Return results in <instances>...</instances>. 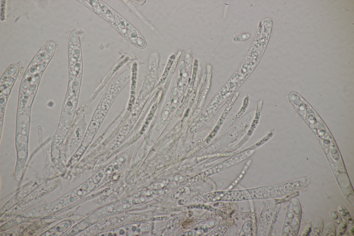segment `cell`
<instances>
[{"label":"cell","mask_w":354,"mask_h":236,"mask_svg":"<svg viewBox=\"0 0 354 236\" xmlns=\"http://www.w3.org/2000/svg\"><path fill=\"white\" fill-rule=\"evenodd\" d=\"M233 197L234 201L266 199L272 198V192L271 186H268L250 190L233 191Z\"/></svg>","instance_id":"cell-1"},{"label":"cell","mask_w":354,"mask_h":236,"mask_svg":"<svg viewBox=\"0 0 354 236\" xmlns=\"http://www.w3.org/2000/svg\"><path fill=\"white\" fill-rule=\"evenodd\" d=\"M264 101L263 99H261L258 101L257 103V107L255 111L254 117L251 121L250 125V127L245 137L243 139L240 143L233 147L235 150H236L239 149L246 143L248 140H249L251 136L252 135L258 126L260 120V116L262 111V107Z\"/></svg>","instance_id":"cell-2"},{"label":"cell","mask_w":354,"mask_h":236,"mask_svg":"<svg viewBox=\"0 0 354 236\" xmlns=\"http://www.w3.org/2000/svg\"><path fill=\"white\" fill-rule=\"evenodd\" d=\"M250 97L249 95H247L244 99L243 104L239 111L235 115L233 118L231 119L227 125L224 126L223 128L221 129L220 132L221 134H222L226 131L231 126L233 125L235 122L240 118L245 112L246 111L248 108L250 102Z\"/></svg>","instance_id":"cell-3"},{"label":"cell","mask_w":354,"mask_h":236,"mask_svg":"<svg viewBox=\"0 0 354 236\" xmlns=\"http://www.w3.org/2000/svg\"><path fill=\"white\" fill-rule=\"evenodd\" d=\"M323 228V221L321 219H317L313 225L312 235L320 236L322 234Z\"/></svg>","instance_id":"cell-4"},{"label":"cell","mask_w":354,"mask_h":236,"mask_svg":"<svg viewBox=\"0 0 354 236\" xmlns=\"http://www.w3.org/2000/svg\"><path fill=\"white\" fill-rule=\"evenodd\" d=\"M273 130H271L263 138L261 139L260 141H258L257 143L255 144L253 146H252L250 148H248L247 149H246V150H254L257 147L258 148V147L262 145H264L265 143L267 142L272 137V135H273Z\"/></svg>","instance_id":"cell-5"},{"label":"cell","mask_w":354,"mask_h":236,"mask_svg":"<svg viewBox=\"0 0 354 236\" xmlns=\"http://www.w3.org/2000/svg\"><path fill=\"white\" fill-rule=\"evenodd\" d=\"M339 210L340 214L348 223L351 224H353V221L351 218L349 212L346 208L343 206H340L339 207Z\"/></svg>","instance_id":"cell-6"},{"label":"cell","mask_w":354,"mask_h":236,"mask_svg":"<svg viewBox=\"0 0 354 236\" xmlns=\"http://www.w3.org/2000/svg\"><path fill=\"white\" fill-rule=\"evenodd\" d=\"M323 236H333L336 235V229L335 225L331 223L328 225L326 228Z\"/></svg>","instance_id":"cell-7"},{"label":"cell","mask_w":354,"mask_h":236,"mask_svg":"<svg viewBox=\"0 0 354 236\" xmlns=\"http://www.w3.org/2000/svg\"><path fill=\"white\" fill-rule=\"evenodd\" d=\"M251 159L249 160V161H248L247 162L245 166H244V168L242 171V172L240 174L239 176L238 177L237 180H236L235 181L234 183L232 184V185L231 186V187H232L233 186L235 185V184L237 183L238 182V181L240 180L244 176V173L246 172L248 168H249L250 164H251Z\"/></svg>","instance_id":"cell-8"},{"label":"cell","mask_w":354,"mask_h":236,"mask_svg":"<svg viewBox=\"0 0 354 236\" xmlns=\"http://www.w3.org/2000/svg\"><path fill=\"white\" fill-rule=\"evenodd\" d=\"M331 216L333 218V219L337 223L340 224V222L342 220V219L340 216L338 212L335 211H331Z\"/></svg>","instance_id":"cell-9"},{"label":"cell","mask_w":354,"mask_h":236,"mask_svg":"<svg viewBox=\"0 0 354 236\" xmlns=\"http://www.w3.org/2000/svg\"><path fill=\"white\" fill-rule=\"evenodd\" d=\"M347 228V224L345 221L342 222L339 228L338 235L341 236L344 233Z\"/></svg>","instance_id":"cell-10"},{"label":"cell","mask_w":354,"mask_h":236,"mask_svg":"<svg viewBox=\"0 0 354 236\" xmlns=\"http://www.w3.org/2000/svg\"><path fill=\"white\" fill-rule=\"evenodd\" d=\"M311 224L310 223H309L305 228L303 233L302 235L308 236L311 232Z\"/></svg>","instance_id":"cell-11"},{"label":"cell","mask_w":354,"mask_h":236,"mask_svg":"<svg viewBox=\"0 0 354 236\" xmlns=\"http://www.w3.org/2000/svg\"><path fill=\"white\" fill-rule=\"evenodd\" d=\"M206 118H207V117H206V118H205V121H204V124H205V123H206V122H207V121H206ZM204 119H203V120H204ZM201 121V122H197V123H196V124H199L201 122H202V121Z\"/></svg>","instance_id":"cell-12"}]
</instances>
